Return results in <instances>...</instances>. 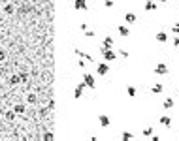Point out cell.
I'll list each match as a JSON object with an SVG mask.
<instances>
[{"label":"cell","mask_w":179,"mask_h":141,"mask_svg":"<svg viewBox=\"0 0 179 141\" xmlns=\"http://www.w3.org/2000/svg\"><path fill=\"white\" fill-rule=\"evenodd\" d=\"M155 75H168L170 73V70H168V64H164V62H159V64L155 66Z\"/></svg>","instance_id":"1"},{"label":"cell","mask_w":179,"mask_h":141,"mask_svg":"<svg viewBox=\"0 0 179 141\" xmlns=\"http://www.w3.org/2000/svg\"><path fill=\"white\" fill-rule=\"evenodd\" d=\"M100 53L104 55V60H107V62H109V60H115V58H117V55H115V53H113L111 49H106L104 45L100 47Z\"/></svg>","instance_id":"2"},{"label":"cell","mask_w":179,"mask_h":141,"mask_svg":"<svg viewBox=\"0 0 179 141\" xmlns=\"http://www.w3.org/2000/svg\"><path fill=\"white\" fill-rule=\"evenodd\" d=\"M83 83L87 85L89 89H94V87H96V83H94V77H92L91 73H83Z\"/></svg>","instance_id":"3"},{"label":"cell","mask_w":179,"mask_h":141,"mask_svg":"<svg viewBox=\"0 0 179 141\" xmlns=\"http://www.w3.org/2000/svg\"><path fill=\"white\" fill-rule=\"evenodd\" d=\"M96 72H98V75H107V72H109L107 62H100V64L96 66Z\"/></svg>","instance_id":"4"},{"label":"cell","mask_w":179,"mask_h":141,"mask_svg":"<svg viewBox=\"0 0 179 141\" xmlns=\"http://www.w3.org/2000/svg\"><path fill=\"white\" fill-rule=\"evenodd\" d=\"M155 40L159 41V43H166V41H168V32H164V30H160V32H156Z\"/></svg>","instance_id":"5"},{"label":"cell","mask_w":179,"mask_h":141,"mask_svg":"<svg viewBox=\"0 0 179 141\" xmlns=\"http://www.w3.org/2000/svg\"><path fill=\"white\" fill-rule=\"evenodd\" d=\"M12 109L15 111V115H23V113L27 111V105H25V104H15Z\"/></svg>","instance_id":"6"},{"label":"cell","mask_w":179,"mask_h":141,"mask_svg":"<svg viewBox=\"0 0 179 141\" xmlns=\"http://www.w3.org/2000/svg\"><path fill=\"white\" fill-rule=\"evenodd\" d=\"M98 121H100V126H102V128H107V126H109V122H111L107 115H100Z\"/></svg>","instance_id":"7"},{"label":"cell","mask_w":179,"mask_h":141,"mask_svg":"<svg viewBox=\"0 0 179 141\" xmlns=\"http://www.w3.org/2000/svg\"><path fill=\"white\" fill-rule=\"evenodd\" d=\"M143 8H145V12H156V4L153 0H147V2L143 4Z\"/></svg>","instance_id":"8"},{"label":"cell","mask_w":179,"mask_h":141,"mask_svg":"<svg viewBox=\"0 0 179 141\" xmlns=\"http://www.w3.org/2000/svg\"><path fill=\"white\" fill-rule=\"evenodd\" d=\"M117 30H119V34H121L123 38L130 36V28H128V26H124V24H119V28H117Z\"/></svg>","instance_id":"9"},{"label":"cell","mask_w":179,"mask_h":141,"mask_svg":"<svg viewBox=\"0 0 179 141\" xmlns=\"http://www.w3.org/2000/svg\"><path fill=\"white\" fill-rule=\"evenodd\" d=\"M124 21H126V23H136V21H138V15H136V13H132V12H128L126 15H124Z\"/></svg>","instance_id":"10"},{"label":"cell","mask_w":179,"mask_h":141,"mask_svg":"<svg viewBox=\"0 0 179 141\" xmlns=\"http://www.w3.org/2000/svg\"><path fill=\"white\" fill-rule=\"evenodd\" d=\"M27 104H30V105L38 104V96H36L34 92H28V94H27Z\"/></svg>","instance_id":"11"},{"label":"cell","mask_w":179,"mask_h":141,"mask_svg":"<svg viewBox=\"0 0 179 141\" xmlns=\"http://www.w3.org/2000/svg\"><path fill=\"white\" fill-rule=\"evenodd\" d=\"M74 8L76 9H87V0H76L74 2Z\"/></svg>","instance_id":"12"},{"label":"cell","mask_w":179,"mask_h":141,"mask_svg":"<svg viewBox=\"0 0 179 141\" xmlns=\"http://www.w3.org/2000/svg\"><path fill=\"white\" fill-rule=\"evenodd\" d=\"M104 47H106V49H111L113 47V38L111 36H106V38H104Z\"/></svg>","instance_id":"13"},{"label":"cell","mask_w":179,"mask_h":141,"mask_svg":"<svg viewBox=\"0 0 179 141\" xmlns=\"http://www.w3.org/2000/svg\"><path fill=\"white\" fill-rule=\"evenodd\" d=\"M160 124L166 126V128H170V126H171V119L168 117V115H164V117H160Z\"/></svg>","instance_id":"14"},{"label":"cell","mask_w":179,"mask_h":141,"mask_svg":"<svg viewBox=\"0 0 179 141\" xmlns=\"http://www.w3.org/2000/svg\"><path fill=\"white\" fill-rule=\"evenodd\" d=\"M162 107L164 109H171V107H174V100H171V98H166L164 104H162Z\"/></svg>","instance_id":"15"},{"label":"cell","mask_w":179,"mask_h":141,"mask_svg":"<svg viewBox=\"0 0 179 141\" xmlns=\"http://www.w3.org/2000/svg\"><path fill=\"white\" fill-rule=\"evenodd\" d=\"M126 94L130 98H136V94H138V90H136V87H126Z\"/></svg>","instance_id":"16"},{"label":"cell","mask_w":179,"mask_h":141,"mask_svg":"<svg viewBox=\"0 0 179 141\" xmlns=\"http://www.w3.org/2000/svg\"><path fill=\"white\" fill-rule=\"evenodd\" d=\"M4 117H6V121H15V111H13V109L12 111H6Z\"/></svg>","instance_id":"17"},{"label":"cell","mask_w":179,"mask_h":141,"mask_svg":"<svg viewBox=\"0 0 179 141\" xmlns=\"http://www.w3.org/2000/svg\"><path fill=\"white\" fill-rule=\"evenodd\" d=\"M153 94H160V92H162V85H160V83H156V85H153Z\"/></svg>","instance_id":"18"},{"label":"cell","mask_w":179,"mask_h":141,"mask_svg":"<svg viewBox=\"0 0 179 141\" xmlns=\"http://www.w3.org/2000/svg\"><path fill=\"white\" fill-rule=\"evenodd\" d=\"M123 139H124V141L134 139V134H130V132H123Z\"/></svg>","instance_id":"19"},{"label":"cell","mask_w":179,"mask_h":141,"mask_svg":"<svg viewBox=\"0 0 179 141\" xmlns=\"http://www.w3.org/2000/svg\"><path fill=\"white\" fill-rule=\"evenodd\" d=\"M53 137H55V136H53V134H51V132H45V134H44V136H42V139H44V141H51V139H53Z\"/></svg>","instance_id":"20"},{"label":"cell","mask_w":179,"mask_h":141,"mask_svg":"<svg viewBox=\"0 0 179 141\" xmlns=\"http://www.w3.org/2000/svg\"><path fill=\"white\" fill-rule=\"evenodd\" d=\"M19 77H21V83H28V79H30V77H28V73H19Z\"/></svg>","instance_id":"21"},{"label":"cell","mask_w":179,"mask_h":141,"mask_svg":"<svg viewBox=\"0 0 179 141\" xmlns=\"http://www.w3.org/2000/svg\"><path fill=\"white\" fill-rule=\"evenodd\" d=\"M81 96H83V90H81V89H77V87H76V90H74V98L77 100V98H81Z\"/></svg>","instance_id":"22"},{"label":"cell","mask_w":179,"mask_h":141,"mask_svg":"<svg viewBox=\"0 0 179 141\" xmlns=\"http://www.w3.org/2000/svg\"><path fill=\"white\" fill-rule=\"evenodd\" d=\"M143 136H153V128H151V126H149V128H145V130H143Z\"/></svg>","instance_id":"23"},{"label":"cell","mask_w":179,"mask_h":141,"mask_svg":"<svg viewBox=\"0 0 179 141\" xmlns=\"http://www.w3.org/2000/svg\"><path fill=\"white\" fill-rule=\"evenodd\" d=\"M171 32H174V34H179V23H175L174 26H171Z\"/></svg>","instance_id":"24"},{"label":"cell","mask_w":179,"mask_h":141,"mask_svg":"<svg viewBox=\"0 0 179 141\" xmlns=\"http://www.w3.org/2000/svg\"><path fill=\"white\" fill-rule=\"evenodd\" d=\"M104 6L106 8H113V0H104Z\"/></svg>","instance_id":"25"},{"label":"cell","mask_w":179,"mask_h":141,"mask_svg":"<svg viewBox=\"0 0 179 141\" xmlns=\"http://www.w3.org/2000/svg\"><path fill=\"white\" fill-rule=\"evenodd\" d=\"M6 56H8V55H6V51H2V49H0V62H4Z\"/></svg>","instance_id":"26"},{"label":"cell","mask_w":179,"mask_h":141,"mask_svg":"<svg viewBox=\"0 0 179 141\" xmlns=\"http://www.w3.org/2000/svg\"><path fill=\"white\" fill-rule=\"evenodd\" d=\"M85 36H87V38H92V36H94V32H92V30H85Z\"/></svg>","instance_id":"27"},{"label":"cell","mask_w":179,"mask_h":141,"mask_svg":"<svg viewBox=\"0 0 179 141\" xmlns=\"http://www.w3.org/2000/svg\"><path fill=\"white\" fill-rule=\"evenodd\" d=\"M121 56H123V58H128V51H123V49H121Z\"/></svg>","instance_id":"28"},{"label":"cell","mask_w":179,"mask_h":141,"mask_svg":"<svg viewBox=\"0 0 179 141\" xmlns=\"http://www.w3.org/2000/svg\"><path fill=\"white\" fill-rule=\"evenodd\" d=\"M174 45H175V47H179V38H175V40H174Z\"/></svg>","instance_id":"29"},{"label":"cell","mask_w":179,"mask_h":141,"mask_svg":"<svg viewBox=\"0 0 179 141\" xmlns=\"http://www.w3.org/2000/svg\"><path fill=\"white\" fill-rule=\"evenodd\" d=\"M4 2H17V0H4Z\"/></svg>","instance_id":"30"},{"label":"cell","mask_w":179,"mask_h":141,"mask_svg":"<svg viewBox=\"0 0 179 141\" xmlns=\"http://www.w3.org/2000/svg\"><path fill=\"white\" fill-rule=\"evenodd\" d=\"M160 2H168V0H160Z\"/></svg>","instance_id":"31"},{"label":"cell","mask_w":179,"mask_h":141,"mask_svg":"<svg viewBox=\"0 0 179 141\" xmlns=\"http://www.w3.org/2000/svg\"><path fill=\"white\" fill-rule=\"evenodd\" d=\"M0 90H2V83H0Z\"/></svg>","instance_id":"32"}]
</instances>
